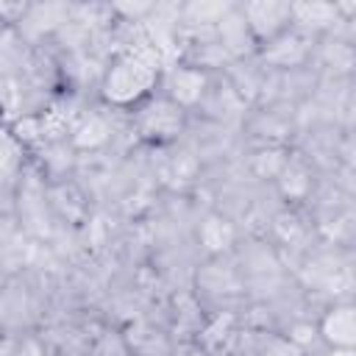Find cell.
I'll use <instances>...</instances> for the list:
<instances>
[{
    "label": "cell",
    "instance_id": "6da1fadb",
    "mask_svg": "<svg viewBox=\"0 0 356 356\" xmlns=\"http://www.w3.org/2000/svg\"><path fill=\"white\" fill-rule=\"evenodd\" d=\"M156 61H159V53H150L145 47H139L136 53L120 58L111 67L108 78H106V95H108V100H114V103H131L139 95H145V89L156 78Z\"/></svg>",
    "mask_w": 356,
    "mask_h": 356
},
{
    "label": "cell",
    "instance_id": "7a4b0ae2",
    "mask_svg": "<svg viewBox=\"0 0 356 356\" xmlns=\"http://www.w3.org/2000/svg\"><path fill=\"white\" fill-rule=\"evenodd\" d=\"M242 19H248L245 25L253 28V33L273 36L292 19V14H289V3H248Z\"/></svg>",
    "mask_w": 356,
    "mask_h": 356
},
{
    "label": "cell",
    "instance_id": "3957f363",
    "mask_svg": "<svg viewBox=\"0 0 356 356\" xmlns=\"http://www.w3.org/2000/svg\"><path fill=\"white\" fill-rule=\"evenodd\" d=\"M323 337L334 348H353L356 339V317L350 306H337L323 320Z\"/></svg>",
    "mask_w": 356,
    "mask_h": 356
},
{
    "label": "cell",
    "instance_id": "277c9868",
    "mask_svg": "<svg viewBox=\"0 0 356 356\" xmlns=\"http://www.w3.org/2000/svg\"><path fill=\"white\" fill-rule=\"evenodd\" d=\"M203 83H206L203 72H197V70H175V75H172V97L178 103H195L200 97V92H203Z\"/></svg>",
    "mask_w": 356,
    "mask_h": 356
},
{
    "label": "cell",
    "instance_id": "5b68a950",
    "mask_svg": "<svg viewBox=\"0 0 356 356\" xmlns=\"http://www.w3.org/2000/svg\"><path fill=\"white\" fill-rule=\"evenodd\" d=\"M289 14L303 25L323 28L337 17V6H328V3H298V6H289Z\"/></svg>",
    "mask_w": 356,
    "mask_h": 356
},
{
    "label": "cell",
    "instance_id": "8992f818",
    "mask_svg": "<svg viewBox=\"0 0 356 356\" xmlns=\"http://www.w3.org/2000/svg\"><path fill=\"white\" fill-rule=\"evenodd\" d=\"M178 122H181V114H178V108L170 106V103H156V106H150L147 114H145V125H147L150 131H156V134H170V131L178 128Z\"/></svg>",
    "mask_w": 356,
    "mask_h": 356
},
{
    "label": "cell",
    "instance_id": "52a82bcc",
    "mask_svg": "<svg viewBox=\"0 0 356 356\" xmlns=\"http://www.w3.org/2000/svg\"><path fill=\"white\" fill-rule=\"evenodd\" d=\"M220 33H222V44H228L234 50H239L248 42V25H245V19H236L231 14H225L220 19Z\"/></svg>",
    "mask_w": 356,
    "mask_h": 356
},
{
    "label": "cell",
    "instance_id": "ba28073f",
    "mask_svg": "<svg viewBox=\"0 0 356 356\" xmlns=\"http://www.w3.org/2000/svg\"><path fill=\"white\" fill-rule=\"evenodd\" d=\"M17 167H19V147H17L14 136L0 131V181L11 178Z\"/></svg>",
    "mask_w": 356,
    "mask_h": 356
},
{
    "label": "cell",
    "instance_id": "9c48e42d",
    "mask_svg": "<svg viewBox=\"0 0 356 356\" xmlns=\"http://www.w3.org/2000/svg\"><path fill=\"white\" fill-rule=\"evenodd\" d=\"M106 134H108L106 122H103V120H97V117H92L89 122H83V128L78 131V136H75V139H78V145H83V147L89 145V147H92V145H100V142L106 139Z\"/></svg>",
    "mask_w": 356,
    "mask_h": 356
},
{
    "label": "cell",
    "instance_id": "30bf717a",
    "mask_svg": "<svg viewBox=\"0 0 356 356\" xmlns=\"http://www.w3.org/2000/svg\"><path fill=\"white\" fill-rule=\"evenodd\" d=\"M203 239L209 248H225L231 242V228L222 220H209L203 228Z\"/></svg>",
    "mask_w": 356,
    "mask_h": 356
},
{
    "label": "cell",
    "instance_id": "8fae6325",
    "mask_svg": "<svg viewBox=\"0 0 356 356\" xmlns=\"http://www.w3.org/2000/svg\"><path fill=\"white\" fill-rule=\"evenodd\" d=\"M231 8L228 6H220V3H195V6H189L186 8V17H195V22L200 19V22H209V17H217V19H222L225 14H228Z\"/></svg>",
    "mask_w": 356,
    "mask_h": 356
},
{
    "label": "cell",
    "instance_id": "7c38bea8",
    "mask_svg": "<svg viewBox=\"0 0 356 356\" xmlns=\"http://www.w3.org/2000/svg\"><path fill=\"white\" fill-rule=\"evenodd\" d=\"M328 356H353V350L350 348H334Z\"/></svg>",
    "mask_w": 356,
    "mask_h": 356
}]
</instances>
